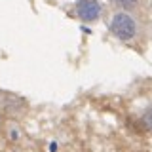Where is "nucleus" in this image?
<instances>
[{"instance_id": "obj_2", "label": "nucleus", "mask_w": 152, "mask_h": 152, "mask_svg": "<svg viewBox=\"0 0 152 152\" xmlns=\"http://www.w3.org/2000/svg\"><path fill=\"white\" fill-rule=\"evenodd\" d=\"M76 13L82 21H95L101 15V4L97 0H78L76 2Z\"/></svg>"}, {"instance_id": "obj_1", "label": "nucleus", "mask_w": 152, "mask_h": 152, "mask_svg": "<svg viewBox=\"0 0 152 152\" xmlns=\"http://www.w3.org/2000/svg\"><path fill=\"white\" fill-rule=\"evenodd\" d=\"M110 32L120 40H131L137 32V23L127 13H116L110 21Z\"/></svg>"}, {"instance_id": "obj_4", "label": "nucleus", "mask_w": 152, "mask_h": 152, "mask_svg": "<svg viewBox=\"0 0 152 152\" xmlns=\"http://www.w3.org/2000/svg\"><path fill=\"white\" fill-rule=\"evenodd\" d=\"M142 124H145V126L152 131V107H148V108H146V112L142 114Z\"/></svg>"}, {"instance_id": "obj_3", "label": "nucleus", "mask_w": 152, "mask_h": 152, "mask_svg": "<svg viewBox=\"0 0 152 152\" xmlns=\"http://www.w3.org/2000/svg\"><path fill=\"white\" fill-rule=\"evenodd\" d=\"M116 6H120L124 10H131V8H135L137 4H139V0H112Z\"/></svg>"}]
</instances>
